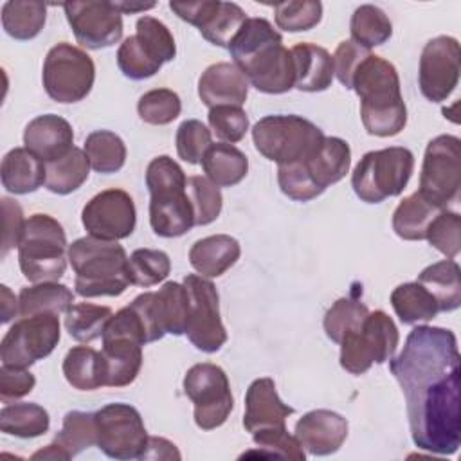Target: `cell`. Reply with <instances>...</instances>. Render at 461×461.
<instances>
[{"mask_svg":"<svg viewBox=\"0 0 461 461\" xmlns=\"http://www.w3.org/2000/svg\"><path fill=\"white\" fill-rule=\"evenodd\" d=\"M407 403L411 438L421 450L450 456L461 443L459 349L454 331L416 326L389 360Z\"/></svg>","mask_w":461,"mask_h":461,"instance_id":"cell-1","label":"cell"},{"mask_svg":"<svg viewBox=\"0 0 461 461\" xmlns=\"http://www.w3.org/2000/svg\"><path fill=\"white\" fill-rule=\"evenodd\" d=\"M227 49L234 65L256 90L285 94L294 88L292 52L268 20L247 18Z\"/></svg>","mask_w":461,"mask_h":461,"instance_id":"cell-2","label":"cell"},{"mask_svg":"<svg viewBox=\"0 0 461 461\" xmlns=\"http://www.w3.org/2000/svg\"><path fill=\"white\" fill-rule=\"evenodd\" d=\"M351 90L360 97V117L375 137L398 135L407 124V108L396 67L382 56L369 54L357 68Z\"/></svg>","mask_w":461,"mask_h":461,"instance_id":"cell-3","label":"cell"},{"mask_svg":"<svg viewBox=\"0 0 461 461\" xmlns=\"http://www.w3.org/2000/svg\"><path fill=\"white\" fill-rule=\"evenodd\" d=\"M67 256L76 274V294L81 297H115L131 285L128 256L117 241L85 236L68 245Z\"/></svg>","mask_w":461,"mask_h":461,"instance_id":"cell-4","label":"cell"},{"mask_svg":"<svg viewBox=\"0 0 461 461\" xmlns=\"http://www.w3.org/2000/svg\"><path fill=\"white\" fill-rule=\"evenodd\" d=\"M149 191V223L157 236L178 238L194 227V212L187 196V176L167 155L155 157L146 169Z\"/></svg>","mask_w":461,"mask_h":461,"instance_id":"cell-5","label":"cell"},{"mask_svg":"<svg viewBox=\"0 0 461 461\" xmlns=\"http://www.w3.org/2000/svg\"><path fill=\"white\" fill-rule=\"evenodd\" d=\"M67 236L61 223L36 212L27 218L18 243V263L31 283L58 281L67 268Z\"/></svg>","mask_w":461,"mask_h":461,"instance_id":"cell-6","label":"cell"},{"mask_svg":"<svg viewBox=\"0 0 461 461\" xmlns=\"http://www.w3.org/2000/svg\"><path fill=\"white\" fill-rule=\"evenodd\" d=\"M101 339V355L106 371L104 385H130L142 367V346L148 344L146 330L139 313L130 304L119 310L108 321Z\"/></svg>","mask_w":461,"mask_h":461,"instance_id":"cell-7","label":"cell"},{"mask_svg":"<svg viewBox=\"0 0 461 461\" xmlns=\"http://www.w3.org/2000/svg\"><path fill=\"white\" fill-rule=\"evenodd\" d=\"M256 149L277 166L310 158L324 140L322 130L301 115H267L252 128Z\"/></svg>","mask_w":461,"mask_h":461,"instance_id":"cell-8","label":"cell"},{"mask_svg":"<svg viewBox=\"0 0 461 461\" xmlns=\"http://www.w3.org/2000/svg\"><path fill=\"white\" fill-rule=\"evenodd\" d=\"M414 171V155L403 146L367 151L355 166L351 187L366 203H380L398 196Z\"/></svg>","mask_w":461,"mask_h":461,"instance_id":"cell-9","label":"cell"},{"mask_svg":"<svg viewBox=\"0 0 461 461\" xmlns=\"http://www.w3.org/2000/svg\"><path fill=\"white\" fill-rule=\"evenodd\" d=\"M94 79V59L83 49L61 41L47 52L41 81L50 99L65 104L77 103L90 94Z\"/></svg>","mask_w":461,"mask_h":461,"instance_id":"cell-10","label":"cell"},{"mask_svg":"<svg viewBox=\"0 0 461 461\" xmlns=\"http://www.w3.org/2000/svg\"><path fill=\"white\" fill-rule=\"evenodd\" d=\"M400 333L394 321L382 310L369 312L362 328L340 340V366L351 375L366 373L373 364L394 357Z\"/></svg>","mask_w":461,"mask_h":461,"instance_id":"cell-11","label":"cell"},{"mask_svg":"<svg viewBox=\"0 0 461 461\" xmlns=\"http://www.w3.org/2000/svg\"><path fill=\"white\" fill-rule=\"evenodd\" d=\"M459 146L461 140L456 135H438L425 148L418 193L439 211L447 209L459 198Z\"/></svg>","mask_w":461,"mask_h":461,"instance_id":"cell-12","label":"cell"},{"mask_svg":"<svg viewBox=\"0 0 461 461\" xmlns=\"http://www.w3.org/2000/svg\"><path fill=\"white\" fill-rule=\"evenodd\" d=\"M184 393L194 405V423L202 430L223 425L234 409L225 371L211 362L194 364L184 376Z\"/></svg>","mask_w":461,"mask_h":461,"instance_id":"cell-13","label":"cell"},{"mask_svg":"<svg viewBox=\"0 0 461 461\" xmlns=\"http://www.w3.org/2000/svg\"><path fill=\"white\" fill-rule=\"evenodd\" d=\"M97 447L112 459H140L148 432L140 412L130 403H108L94 412Z\"/></svg>","mask_w":461,"mask_h":461,"instance_id":"cell-14","label":"cell"},{"mask_svg":"<svg viewBox=\"0 0 461 461\" xmlns=\"http://www.w3.org/2000/svg\"><path fill=\"white\" fill-rule=\"evenodd\" d=\"M61 337L56 313H36L16 321L0 342V358L5 366L29 367L49 357Z\"/></svg>","mask_w":461,"mask_h":461,"instance_id":"cell-15","label":"cell"},{"mask_svg":"<svg viewBox=\"0 0 461 461\" xmlns=\"http://www.w3.org/2000/svg\"><path fill=\"white\" fill-rule=\"evenodd\" d=\"M184 286L189 294L185 335L196 349L214 353L227 342V331L220 317L218 290L207 277L198 274H187Z\"/></svg>","mask_w":461,"mask_h":461,"instance_id":"cell-16","label":"cell"},{"mask_svg":"<svg viewBox=\"0 0 461 461\" xmlns=\"http://www.w3.org/2000/svg\"><path fill=\"white\" fill-rule=\"evenodd\" d=\"M63 9L77 43L86 49L112 47L122 36V13L115 2H65Z\"/></svg>","mask_w":461,"mask_h":461,"instance_id":"cell-17","label":"cell"},{"mask_svg":"<svg viewBox=\"0 0 461 461\" xmlns=\"http://www.w3.org/2000/svg\"><path fill=\"white\" fill-rule=\"evenodd\" d=\"M81 221L92 238L124 240L135 229V203L124 189H104L86 202L81 211Z\"/></svg>","mask_w":461,"mask_h":461,"instance_id":"cell-18","label":"cell"},{"mask_svg":"<svg viewBox=\"0 0 461 461\" xmlns=\"http://www.w3.org/2000/svg\"><path fill=\"white\" fill-rule=\"evenodd\" d=\"M459 41L452 36H436L429 40L420 56L418 83L421 94L432 101H445L459 81Z\"/></svg>","mask_w":461,"mask_h":461,"instance_id":"cell-19","label":"cell"},{"mask_svg":"<svg viewBox=\"0 0 461 461\" xmlns=\"http://www.w3.org/2000/svg\"><path fill=\"white\" fill-rule=\"evenodd\" d=\"M294 436L312 456H330L337 452L348 438V420L328 409H315L297 420Z\"/></svg>","mask_w":461,"mask_h":461,"instance_id":"cell-20","label":"cell"},{"mask_svg":"<svg viewBox=\"0 0 461 461\" xmlns=\"http://www.w3.org/2000/svg\"><path fill=\"white\" fill-rule=\"evenodd\" d=\"M294 414V407L286 405L270 376L256 378L245 394V414L243 427L247 432L254 434L258 430L285 427L286 418Z\"/></svg>","mask_w":461,"mask_h":461,"instance_id":"cell-21","label":"cell"},{"mask_svg":"<svg viewBox=\"0 0 461 461\" xmlns=\"http://www.w3.org/2000/svg\"><path fill=\"white\" fill-rule=\"evenodd\" d=\"M72 142L74 130L70 122L56 113L34 117L23 131V148L45 164L67 155L74 148Z\"/></svg>","mask_w":461,"mask_h":461,"instance_id":"cell-22","label":"cell"},{"mask_svg":"<svg viewBox=\"0 0 461 461\" xmlns=\"http://www.w3.org/2000/svg\"><path fill=\"white\" fill-rule=\"evenodd\" d=\"M198 95L209 108L241 106L249 95V81L234 63H214L202 72Z\"/></svg>","mask_w":461,"mask_h":461,"instance_id":"cell-23","label":"cell"},{"mask_svg":"<svg viewBox=\"0 0 461 461\" xmlns=\"http://www.w3.org/2000/svg\"><path fill=\"white\" fill-rule=\"evenodd\" d=\"M294 59V88L301 92H322L333 81V58L315 43H297L290 49Z\"/></svg>","mask_w":461,"mask_h":461,"instance_id":"cell-24","label":"cell"},{"mask_svg":"<svg viewBox=\"0 0 461 461\" xmlns=\"http://www.w3.org/2000/svg\"><path fill=\"white\" fill-rule=\"evenodd\" d=\"M306 175L313 185L324 193L331 184L340 182L351 166L349 144L340 137H324L319 149L306 160H303Z\"/></svg>","mask_w":461,"mask_h":461,"instance_id":"cell-25","label":"cell"},{"mask_svg":"<svg viewBox=\"0 0 461 461\" xmlns=\"http://www.w3.org/2000/svg\"><path fill=\"white\" fill-rule=\"evenodd\" d=\"M241 254L240 241L229 234H212L193 243L189 263L202 277L223 276Z\"/></svg>","mask_w":461,"mask_h":461,"instance_id":"cell-26","label":"cell"},{"mask_svg":"<svg viewBox=\"0 0 461 461\" xmlns=\"http://www.w3.org/2000/svg\"><path fill=\"white\" fill-rule=\"evenodd\" d=\"M0 178L9 193H34L45 185V162L34 157L27 148H13L2 158Z\"/></svg>","mask_w":461,"mask_h":461,"instance_id":"cell-27","label":"cell"},{"mask_svg":"<svg viewBox=\"0 0 461 461\" xmlns=\"http://www.w3.org/2000/svg\"><path fill=\"white\" fill-rule=\"evenodd\" d=\"M151 308L160 331L182 335L187 328L189 317V294L184 283L167 281L151 294Z\"/></svg>","mask_w":461,"mask_h":461,"instance_id":"cell-28","label":"cell"},{"mask_svg":"<svg viewBox=\"0 0 461 461\" xmlns=\"http://www.w3.org/2000/svg\"><path fill=\"white\" fill-rule=\"evenodd\" d=\"M205 176L218 187H232L240 184L249 171L247 155L229 142L211 144L202 158Z\"/></svg>","mask_w":461,"mask_h":461,"instance_id":"cell-29","label":"cell"},{"mask_svg":"<svg viewBox=\"0 0 461 461\" xmlns=\"http://www.w3.org/2000/svg\"><path fill=\"white\" fill-rule=\"evenodd\" d=\"M418 283L430 292L438 303L439 312H452L459 308L461 274L459 265L454 259H443L429 265L420 272Z\"/></svg>","mask_w":461,"mask_h":461,"instance_id":"cell-30","label":"cell"},{"mask_svg":"<svg viewBox=\"0 0 461 461\" xmlns=\"http://www.w3.org/2000/svg\"><path fill=\"white\" fill-rule=\"evenodd\" d=\"M63 375L77 391L103 387L106 371L101 351H95L90 346H74L63 358Z\"/></svg>","mask_w":461,"mask_h":461,"instance_id":"cell-31","label":"cell"},{"mask_svg":"<svg viewBox=\"0 0 461 461\" xmlns=\"http://www.w3.org/2000/svg\"><path fill=\"white\" fill-rule=\"evenodd\" d=\"M20 317H29L36 313H67L74 304V294L68 286L58 281L34 283L23 286L18 295Z\"/></svg>","mask_w":461,"mask_h":461,"instance_id":"cell-32","label":"cell"},{"mask_svg":"<svg viewBox=\"0 0 461 461\" xmlns=\"http://www.w3.org/2000/svg\"><path fill=\"white\" fill-rule=\"evenodd\" d=\"M90 173V162L85 149L72 148L61 158L45 164V187L54 194H68L79 189Z\"/></svg>","mask_w":461,"mask_h":461,"instance_id":"cell-33","label":"cell"},{"mask_svg":"<svg viewBox=\"0 0 461 461\" xmlns=\"http://www.w3.org/2000/svg\"><path fill=\"white\" fill-rule=\"evenodd\" d=\"M391 304L403 324L427 322L439 313L436 299L418 281L398 285L391 292Z\"/></svg>","mask_w":461,"mask_h":461,"instance_id":"cell-34","label":"cell"},{"mask_svg":"<svg viewBox=\"0 0 461 461\" xmlns=\"http://www.w3.org/2000/svg\"><path fill=\"white\" fill-rule=\"evenodd\" d=\"M439 212L434 205H430L418 191L403 198L393 212V230L398 238L407 241L425 240V232L429 223Z\"/></svg>","mask_w":461,"mask_h":461,"instance_id":"cell-35","label":"cell"},{"mask_svg":"<svg viewBox=\"0 0 461 461\" xmlns=\"http://www.w3.org/2000/svg\"><path fill=\"white\" fill-rule=\"evenodd\" d=\"M247 18L249 16L238 4L216 0L211 2V7L198 25V31L209 43L227 49Z\"/></svg>","mask_w":461,"mask_h":461,"instance_id":"cell-36","label":"cell"},{"mask_svg":"<svg viewBox=\"0 0 461 461\" xmlns=\"http://www.w3.org/2000/svg\"><path fill=\"white\" fill-rule=\"evenodd\" d=\"M49 412L32 402L4 405L0 411V430L16 438H38L49 430Z\"/></svg>","mask_w":461,"mask_h":461,"instance_id":"cell-37","label":"cell"},{"mask_svg":"<svg viewBox=\"0 0 461 461\" xmlns=\"http://www.w3.org/2000/svg\"><path fill=\"white\" fill-rule=\"evenodd\" d=\"M47 20V5L41 2L9 0L2 5V27L14 40H32Z\"/></svg>","mask_w":461,"mask_h":461,"instance_id":"cell-38","label":"cell"},{"mask_svg":"<svg viewBox=\"0 0 461 461\" xmlns=\"http://www.w3.org/2000/svg\"><path fill=\"white\" fill-rule=\"evenodd\" d=\"M349 32L357 45L369 50L371 47L384 45L393 36V23L380 7L364 4L351 14Z\"/></svg>","mask_w":461,"mask_h":461,"instance_id":"cell-39","label":"cell"},{"mask_svg":"<svg viewBox=\"0 0 461 461\" xmlns=\"http://www.w3.org/2000/svg\"><path fill=\"white\" fill-rule=\"evenodd\" d=\"M85 153L90 167L103 175L119 171L126 162V146L122 139L110 130L92 131L85 140Z\"/></svg>","mask_w":461,"mask_h":461,"instance_id":"cell-40","label":"cell"},{"mask_svg":"<svg viewBox=\"0 0 461 461\" xmlns=\"http://www.w3.org/2000/svg\"><path fill=\"white\" fill-rule=\"evenodd\" d=\"M113 312L108 306L92 303H76L65 313V328L77 342H92L103 337V331Z\"/></svg>","mask_w":461,"mask_h":461,"instance_id":"cell-41","label":"cell"},{"mask_svg":"<svg viewBox=\"0 0 461 461\" xmlns=\"http://www.w3.org/2000/svg\"><path fill=\"white\" fill-rule=\"evenodd\" d=\"M54 443L70 457L77 456L88 447L97 445L95 416L94 412L70 411L63 418L61 430L56 434Z\"/></svg>","mask_w":461,"mask_h":461,"instance_id":"cell-42","label":"cell"},{"mask_svg":"<svg viewBox=\"0 0 461 461\" xmlns=\"http://www.w3.org/2000/svg\"><path fill=\"white\" fill-rule=\"evenodd\" d=\"M369 310L364 303L351 299V297H340L337 299L331 308L324 315V331L328 339L333 342L340 344V340L353 333L358 331L367 317Z\"/></svg>","mask_w":461,"mask_h":461,"instance_id":"cell-43","label":"cell"},{"mask_svg":"<svg viewBox=\"0 0 461 461\" xmlns=\"http://www.w3.org/2000/svg\"><path fill=\"white\" fill-rule=\"evenodd\" d=\"M171 272L169 256L157 249H137L128 258L130 283L137 286H153L164 281Z\"/></svg>","mask_w":461,"mask_h":461,"instance_id":"cell-44","label":"cell"},{"mask_svg":"<svg viewBox=\"0 0 461 461\" xmlns=\"http://www.w3.org/2000/svg\"><path fill=\"white\" fill-rule=\"evenodd\" d=\"M117 65L130 79H146L155 76L164 65L137 34L128 36L117 50Z\"/></svg>","mask_w":461,"mask_h":461,"instance_id":"cell-45","label":"cell"},{"mask_svg":"<svg viewBox=\"0 0 461 461\" xmlns=\"http://www.w3.org/2000/svg\"><path fill=\"white\" fill-rule=\"evenodd\" d=\"M187 196L194 212V225H209L221 212V193L207 176H189L187 178Z\"/></svg>","mask_w":461,"mask_h":461,"instance_id":"cell-46","label":"cell"},{"mask_svg":"<svg viewBox=\"0 0 461 461\" xmlns=\"http://www.w3.org/2000/svg\"><path fill=\"white\" fill-rule=\"evenodd\" d=\"M182 110V103L176 92L169 88H155L140 95L137 103L139 117L153 126H164L173 122Z\"/></svg>","mask_w":461,"mask_h":461,"instance_id":"cell-47","label":"cell"},{"mask_svg":"<svg viewBox=\"0 0 461 461\" xmlns=\"http://www.w3.org/2000/svg\"><path fill=\"white\" fill-rule=\"evenodd\" d=\"M425 240L447 259H454L461 250V216L456 211H439L429 223Z\"/></svg>","mask_w":461,"mask_h":461,"instance_id":"cell-48","label":"cell"},{"mask_svg":"<svg viewBox=\"0 0 461 461\" xmlns=\"http://www.w3.org/2000/svg\"><path fill=\"white\" fill-rule=\"evenodd\" d=\"M276 25L286 32L313 29L322 18V4L317 0L281 2L274 7Z\"/></svg>","mask_w":461,"mask_h":461,"instance_id":"cell-49","label":"cell"},{"mask_svg":"<svg viewBox=\"0 0 461 461\" xmlns=\"http://www.w3.org/2000/svg\"><path fill=\"white\" fill-rule=\"evenodd\" d=\"M252 439L259 450L261 457H286L295 461H304L306 454L299 439L286 430V427H274L258 430Z\"/></svg>","mask_w":461,"mask_h":461,"instance_id":"cell-50","label":"cell"},{"mask_svg":"<svg viewBox=\"0 0 461 461\" xmlns=\"http://www.w3.org/2000/svg\"><path fill=\"white\" fill-rule=\"evenodd\" d=\"M211 144V130L198 119H187L176 130V153L187 164L202 162Z\"/></svg>","mask_w":461,"mask_h":461,"instance_id":"cell-51","label":"cell"},{"mask_svg":"<svg viewBox=\"0 0 461 461\" xmlns=\"http://www.w3.org/2000/svg\"><path fill=\"white\" fill-rule=\"evenodd\" d=\"M209 126L223 142H240L249 130V117L241 106H214L209 108Z\"/></svg>","mask_w":461,"mask_h":461,"instance_id":"cell-52","label":"cell"},{"mask_svg":"<svg viewBox=\"0 0 461 461\" xmlns=\"http://www.w3.org/2000/svg\"><path fill=\"white\" fill-rule=\"evenodd\" d=\"M137 36L140 41L162 61L167 63L175 58L176 54V45L171 31L157 18L153 16H140L137 20Z\"/></svg>","mask_w":461,"mask_h":461,"instance_id":"cell-53","label":"cell"},{"mask_svg":"<svg viewBox=\"0 0 461 461\" xmlns=\"http://www.w3.org/2000/svg\"><path fill=\"white\" fill-rule=\"evenodd\" d=\"M277 184H279V189L283 191V194H286L288 198H292L295 202H308V200H313L319 194H322V191H319L313 185V182L310 180V176L306 175L303 160L279 166L277 167Z\"/></svg>","mask_w":461,"mask_h":461,"instance_id":"cell-54","label":"cell"},{"mask_svg":"<svg viewBox=\"0 0 461 461\" xmlns=\"http://www.w3.org/2000/svg\"><path fill=\"white\" fill-rule=\"evenodd\" d=\"M371 52L360 45H357L353 40H344L339 43L333 58V72L340 85L346 88H351L353 76L358 68V65L369 56Z\"/></svg>","mask_w":461,"mask_h":461,"instance_id":"cell-55","label":"cell"},{"mask_svg":"<svg viewBox=\"0 0 461 461\" xmlns=\"http://www.w3.org/2000/svg\"><path fill=\"white\" fill-rule=\"evenodd\" d=\"M36 385V378L27 367L2 364L0 367V396L4 402L18 400L29 394Z\"/></svg>","mask_w":461,"mask_h":461,"instance_id":"cell-56","label":"cell"},{"mask_svg":"<svg viewBox=\"0 0 461 461\" xmlns=\"http://www.w3.org/2000/svg\"><path fill=\"white\" fill-rule=\"evenodd\" d=\"M2 214H4V232H2V258L7 256V252L14 247H18L23 227H25V218L23 211L18 205V202L4 196L2 200Z\"/></svg>","mask_w":461,"mask_h":461,"instance_id":"cell-57","label":"cell"},{"mask_svg":"<svg viewBox=\"0 0 461 461\" xmlns=\"http://www.w3.org/2000/svg\"><path fill=\"white\" fill-rule=\"evenodd\" d=\"M151 294L153 292H144L140 295H137L130 306L139 313L142 324H144V330H146V339L148 342H155V340H160L164 337V333L160 331L157 321H155V315H153V308H151Z\"/></svg>","mask_w":461,"mask_h":461,"instance_id":"cell-58","label":"cell"},{"mask_svg":"<svg viewBox=\"0 0 461 461\" xmlns=\"http://www.w3.org/2000/svg\"><path fill=\"white\" fill-rule=\"evenodd\" d=\"M140 459H180V452L176 445L166 438H149Z\"/></svg>","mask_w":461,"mask_h":461,"instance_id":"cell-59","label":"cell"},{"mask_svg":"<svg viewBox=\"0 0 461 461\" xmlns=\"http://www.w3.org/2000/svg\"><path fill=\"white\" fill-rule=\"evenodd\" d=\"M0 292H2V297H0V301H2V322L5 324V322H9L13 317L20 315V303H18V299L14 297V294L9 290V286L2 285V286H0Z\"/></svg>","mask_w":461,"mask_h":461,"instance_id":"cell-60","label":"cell"},{"mask_svg":"<svg viewBox=\"0 0 461 461\" xmlns=\"http://www.w3.org/2000/svg\"><path fill=\"white\" fill-rule=\"evenodd\" d=\"M31 457L32 459H59V461H67L68 459V456L54 441L50 445H47L45 448L34 452Z\"/></svg>","mask_w":461,"mask_h":461,"instance_id":"cell-61","label":"cell"},{"mask_svg":"<svg viewBox=\"0 0 461 461\" xmlns=\"http://www.w3.org/2000/svg\"><path fill=\"white\" fill-rule=\"evenodd\" d=\"M115 7L122 13V14H128V13H140V11H146V9H151L155 7L153 2L149 4H131V2H115Z\"/></svg>","mask_w":461,"mask_h":461,"instance_id":"cell-62","label":"cell"}]
</instances>
